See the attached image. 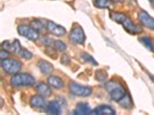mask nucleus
Here are the masks:
<instances>
[{"label":"nucleus","mask_w":154,"mask_h":115,"mask_svg":"<svg viewBox=\"0 0 154 115\" xmlns=\"http://www.w3.org/2000/svg\"><path fill=\"white\" fill-rule=\"evenodd\" d=\"M118 104H119L121 106H123L124 108H130V107H131V105H132L131 98H130V96L128 95V94H126V95H125V96L118 101Z\"/></svg>","instance_id":"nucleus-20"},{"label":"nucleus","mask_w":154,"mask_h":115,"mask_svg":"<svg viewBox=\"0 0 154 115\" xmlns=\"http://www.w3.org/2000/svg\"><path fill=\"white\" fill-rule=\"evenodd\" d=\"M112 2H122L123 0H111Z\"/></svg>","instance_id":"nucleus-29"},{"label":"nucleus","mask_w":154,"mask_h":115,"mask_svg":"<svg viewBox=\"0 0 154 115\" xmlns=\"http://www.w3.org/2000/svg\"><path fill=\"white\" fill-rule=\"evenodd\" d=\"M41 42L43 45H45V46H50L52 43H54V41H53V39H51L49 36H44L41 39Z\"/></svg>","instance_id":"nucleus-26"},{"label":"nucleus","mask_w":154,"mask_h":115,"mask_svg":"<svg viewBox=\"0 0 154 115\" xmlns=\"http://www.w3.org/2000/svg\"><path fill=\"white\" fill-rule=\"evenodd\" d=\"M30 26L33 28V30H35L36 31H38V32H41L43 31L44 30H45V26H44V23L41 22L40 20H31V23H30Z\"/></svg>","instance_id":"nucleus-17"},{"label":"nucleus","mask_w":154,"mask_h":115,"mask_svg":"<svg viewBox=\"0 0 154 115\" xmlns=\"http://www.w3.org/2000/svg\"><path fill=\"white\" fill-rule=\"evenodd\" d=\"M94 5L97 8L100 9H105V8H109L111 5L110 0H94Z\"/></svg>","instance_id":"nucleus-18"},{"label":"nucleus","mask_w":154,"mask_h":115,"mask_svg":"<svg viewBox=\"0 0 154 115\" xmlns=\"http://www.w3.org/2000/svg\"><path fill=\"white\" fill-rule=\"evenodd\" d=\"M49 84H45V83H38L37 85L35 86L36 92H37L38 95L42 96L43 98H48L51 96L52 91L51 88L49 87Z\"/></svg>","instance_id":"nucleus-11"},{"label":"nucleus","mask_w":154,"mask_h":115,"mask_svg":"<svg viewBox=\"0 0 154 115\" xmlns=\"http://www.w3.org/2000/svg\"><path fill=\"white\" fill-rule=\"evenodd\" d=\"M73 113L77 115H81V114L86 115L92 113V109L86 102H78L76 105V108L73 110Z\"/></svg>","instance_id":"nucleus-13"},{"label":"nucleus","mask_w":154,"mask_h":115,"mask_svg":"<svg viewBox=\"0 0 154 115\" xmlns=\"http://www.w3.org/2000/svg\"><path fill=\"white\" fill-rule=\"evenodd\" d=\"M1 67L5 72L9 73V74H16L21 70L22 64L17 60L5 59L1 60Z\"/></svg>","instance_id":"nucleus-4"},{"label":"nucleus","mask_w":154,"mask_h":115,"mask_svg":"<svg viewBox=\"0 0 154 115\" xmlns=\"http://www.w3.org/2000/svg\"><path fill=\"white\" fill-rule=\"evenodd\" d=\"M1 48L14 54V43L13 42H10V41H8V40L4 41V42H2V44H1Z\"/></svg>","instance_id":"nucleus-23"},{"label":"nucleus","mask_w":154,"mask_h":115,"mask_svg":"<svg viewBox=\"0 0 154 115\" xmlns=\"http://www.w3.org/2000/svg\"><path fill=\"white\" fill-rule=\"evenodd\" d=\"M105 88L108 90L110 98L116 102H118L121 98L126 95V91L124 90V88H122L115 82H108V83L105 84Z\"/></svg>","instance_id":"nucleus-3"},{"label":"nucleus","mask_w":154,"mask_h":115,"mask_svg":"<svg viewBox=\"0 0 154 115\" xmlns=\"http://www.w3.org/2000/svg\"><path fill=\"white\" fill-rule=\"evenodd\" d=\"M140 41L141 43H143L145 47H146L149 51H154V47H153V43L151 39L147 37V36H143V37L140 38Z\"/></svg>","instance_id":"nucleus-21"},{"label":"nucleus","mask_w":154,"mask_h":115,"mask_svg":"<svg viewBox=\"0 0 154 115\" xmlns=\"http://www.w3.org/2000/svg\"><path fill=\"white\" fill-rule=\"evenodd\" d=\"M150 1V3H151V5H152V7L154 8V0H149Z\"/></svg>","instance_id":"nucleus-30"},{"label":"nucleus","mask_w":154,"mask_h":115,"mask_svg":"<svg viewBox=\"0 0 154 115\" xmlns=\"http://www.w3.org/2000/svg\"><path fill=\"white\" fill-rule=\"evenodd\" d=\"M69 91L72 95L77 97H88L92 94V89L90 87L79 85L75 82H71L69 84Z\"/></svg>","instance_id":"nucleus-5"},{"label":"nucleus","mask_w":154,"mask_h":115,"mask_svg":"<svg viewBox=\"0 0 154 115\" xmlns=\"http://www.w3.org/2000/svg\"><path fill=\"white\" fill-rule=\"evenodd\" d=\"M80 58L84 61H86V63H88V64H91L93 65H98V63H97V61L91 55H89L88 53H86V52H82V53H81V54H80Z\"/></svg>","instance_id":"nucleus-19"},{"label":"nucleus","mask_w":154,"mask_h":115,"mask_svg":"<svg viewBox=\"0 0 154 115\" xmlns=\"http://www.w3.org/2000/svg\"><path fill=\"white\" fill-rule=\"evenodd\" d=\"M47 82L51 87L55 88V89H62L64 86V83H63L62 78H60L58 76H54V75H51L48 77Z\"/></svg>","instance_id":"nucleus-15"},{"label":"nucleus","mask_w":154,"mask_h":115,"mask_svg":"<svg viewBox=\"0 0 154 115\" xmlns=\"http://www.w3.org/2000/svg\"><path fill=\"white\" fill-rule=\"evenodd\" d=\"M96 78L100 82H104L107 78V74L104 70H98L96 72Z\"/></svg>","instance_id":"nucleus-25"},{"label":"nucleus","mask_w":154,"mask_h":115,"mask_svg":"<svg viewBox=\"0 0 154 115\" xmlns=\"http://www.w3.org/2000/svg\"><path fill=\"white\" fill-rule=\"evenodd\" d=\"M0 55H1V60H5V59H7V57H8V55H9V53H8V51L2 49L1 52H0Z\"/></svg>","instance_id":"nucleus-28"},{"label":"nucleus","mask_w":154,"mask_h":115,"mask_svg":"<svg viewBox=\"0 0 154 115\" xmlns=\"http://www.w3.org/2000/svg\"><path fill=\"white\" fill-rule=\"evenodd\" d=\"M46 30L48 32H50L51 34L56 35V36H63L66 33V28L62 26H59L56 23L52 22V20H48L46 23Z\"/></svg>","instance_id":"nucleus-9"},{"label":"nucleus","mask_w":154,"mask_h":115,"mask_svg":"<svg viewBox=\"0 0 154 115\" xmlns=\"http://www.w3.org/2000/svg\"><path fill=\"white\" fill-rule=\"evenodd\" d=\"M137 20L143 24V26L149 28V30H154V19L151 18L147 12L145 11H140L137 13Z\"/></svg>","instance_id":"nucleus-8"},{"label":"nucleus","mask_w":154,"mask_h":115,"mask_svg":"<svg viewBox=\"0 0 154 115\" xmlns=\"http://www.w3.org/2000/svg\"><path fill=\"white\" fill-rule=\"evenodd\" d=\"M92 114H99V115H114L115 110L109 105H100L92 110Z\"/></svg>","instance_id":"nucleus-12"},{"label":"nucleus","mask_w":154,"mask_h":115,"mask_svg":"<svg viewBox=\"0 0 154 115\" xmlns=\"http://www.w3.org/2000/svg\"><path fill=\"white\" fill-rule=\"evenodd\" d=\"M18 32L20 35H22L23 37H26L28 40H31V41L37 40L39 36L38 31H36L30 26H26V24H21V26H19Z\"/></svg>","instance_id":"nucleus-6"},{"label":"nucleus","mask_w":154,"mask_h":115,"mask_svg":"<svg viewBox=\"0 0 154 115\" xmlns=\"http://www.w3.org/2000/svg\"><path fill=\"white\" fill-rule=\"evenodd\" d=\"M69 40L73 44H83L85 41V33L80 26H76L69 32Z\"/></svg>","instance_id":"nucleus-7"},{"label":"nucleus","mask_w":154,"mask_h":115,"mask_svg":"<svg viewBox=\"0 0 154 115\" xmlns=\"http://www.w3.org/2000/svg\"><path fill=\"white\" fill-rule=\"evenodd\" d=\"M19 55L21 56V58H23V59H25V60H30L32 58V53L29 52L28 50H26V49H25V48L21 49Z\"/></svg>","instance_id":"nucleus-24"},{"label":"nucleus","mask_w":154,"mask_h":115,"mask_svg":"<svg viewBox=\"0 0 154 115\" xmlns=\"http://www.w3.org/2000/svg\"><path fill=\"white\" fill-rule=\"evenodd\" d=\"M37 67L39 68V70L41 71L43 74H46V75L50 74L53 70V65L49 63V61H44V60H41L38 61Z\"/></svg>","instance_id":"nucleus-16"},{"label":"nucleus","mask_w":154,"mask_h":115,"mask_svg":"<svg viewBox=\"0 0 154 115\" xmlns=\"http://www.w3.org/2000/svg\"><path fill=\"white\" fill-rule=\"evenodd\" d=\"M110 18L113 20H115L116 23L122 24L125 30H126L127 31H129L130 33L137 34V33H140L141 32V27L136 26V24L131 20V19H130L129 17H127V16L123 13H119V12H112V13H110Z\"/></svg>","instance_id":"nucleus-1"},{"label":"nucleus","mask_w":154,"mask_h":115,"mask_svg":"<svg viewBox=\"0 0 154 115\" xmlns=\"http://www.w3.org/2000/svg\"><path fill=\"white\" fill-rule=\"evenodd\" d=\"M54 47L57 51H60V52H63L66 50V45L64 44V42L60 40H55L54 41Z\"/></svg>","instance_id":"nucleus-22"},{"label":"nucleus","mask_w":154,"mask_h":115,"mask_svg":"<svg viewBox=\"0 0 154 115\" xmlns=\"http://www.w3.org/2000/svg\"><path fill=\"white\" fill-rule=\"evenodd\" d=\"M10 83L15 87H23V86H32L35 83V78L27 73H16L12 76Z\"/></svg>","instance_id":"nucleus-2"},{"label":"nucleus","mask_w":154,"mask_h":115,"mask_svg":"<svg viewBox=\"0 0 154 115\" xmlns=\"http://www.w3.org/2000/svg\"><path fill=\"white\" fill-rule=\"evenodd\" d=\"M60 63H62L63 64H64V65L69 64V63H70V58L68 57L66 54H63L62 56V58H60Z\"/></svg>","instance_id":"nucleus-27"},{"label":"nucleus","mask_w":154,"mask_h":115,"mask_svg":"<svg viewBox=\"0 0 154 115\" xmlns=\"http://www.w3.org/2000/svg\"><path fill=\"white\" fill-rule=\"evenodd\" d=\"M29 104L33 108H44L46 106L45 98L40 95L32 96L29 101Z\"/></svg>","instance_id":"nucleus-10"},{"label":"nucleus","mask_w":154,"mask_h":115,"mask_svg":"<svg viewBox=\"0 0 154 115\" xmlns=\"http://www.w3.org/2000/svg\"><path fill=\"white\" fill-rule=\"evenodd\" d=\"M62 104H60L59 101H52L46 106V111L50 114H60L62 111L60 108Z\"/></svg>","instance_id":"nucleus-14"}]
</instances>
